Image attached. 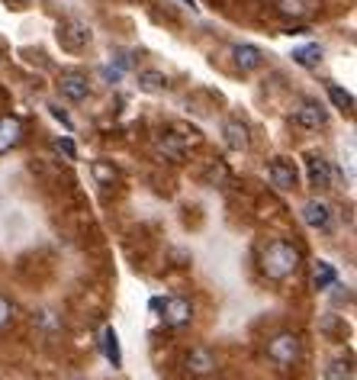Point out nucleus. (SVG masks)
Wrapping results in <instances>:
<instances>
[{"label":"nucleus","instance_id":"nucleus-5","mask_svg":"<svg viewBox=\"0 0 357 380\" xmlns=\"http://www.w3.org/2000/svg\"><path fill=\"white\" fill-rule=\"evenodd\" d=\"M55 87L64 100H71V104H81V100L91 97V81H87V74H81V71H62Z\"/></svg>","mask_w":357,"mask_h":380},{"label":"nucleus","instance_id":"nucleus-13","mask_svg":"<svg viewBox=\"0 0 357 380\" xmlns=\"http://www.w3.org/2000/svg\"><path fill=\"white\" fill-rule=\"evenodd\" d=\"M235 65L242 71H258L261 65H264V52L251 43H242V45H235Z\"/></svg>","mask_w":357,"mask_h":380},{"label":"nucleus","instance_id":"nucleus-14","mask_svg":"<svg viewBox=\"0 0 357 380\" xmlns=\"http://www.w3.org/2000/svg\"><path fill=\"white\" fill-rule=\"evenodd\" d=\"M315 0H277V13L287 16V20H306L312 16Z\"/></svg>","mask_w":357,"mask_h":380},{"label":"nucleus","instance_id":"nucleus-17","mask_svg":"<svg viewBox=\"0 0 357 380\" xmlns=\"http://www.w3.org/2000/svg\"><path fill=\"white\" fill-rule=\"evenodd\" d=\"M103 354L106 361H110L113 367H123V352H119V335L113 325H106L103 329Z\"/></svg>","mask_w":357,"mask_h":380},{"label":"nucleus","instance_id":"nucleus-3","mask_svg":"<svg viewBox=\"0 0 357 380\" xmlns=\"http://www.w3.org/2000/svg\"><path fill=\"white\" fill-rule=\"evenodd\" d=\"M300 354H302V345L293 332H280V335H273L267 342V358L277 367H293L300 361Z\"/></svg>","mask_w":357,"mask_h":380},{"label":"nucleus","instance_id":"nucleus-2","mask_svg":"<svg viewBox=\"0 0 357 380\" xmlns=\"http://www.w3.org/2000/svg\"><path fill=\"white\" fill-rule=\"evenodd\" d=\"M152 310H162V323L168 329H183L193 319V303L187 296H171V300H152Z\"/></svg>","mask_w":357,"mask_h":380},{"label":"nucleus","instance_id":"nucleus-12","mask_svg":"<svg viewBox=\"0 0 357 380\" xmlns=\"http://www.w3.org/2000/svg\"><path fill=\"white\" fill-rule=\"evenodd\" d=\"M187 371L196 374V377L212 374V371H216V354H212L210 348H193V352L187 354Z\"/></svg>","mask_w":357,"mask_h":380},{"label":"nucleus","instance_id":"nucleus-19","mask_svg":"<svg viewBox=\"0 0 357 380\" xmlns=\"http://www.w3.org/2000/svg\"><path fill=\"white\" fill-rule=\"evenodd\" d=\"M91 174H94V181H97L100 187H113V184L119 181V171L113 168V162H94Z\"/></svg>","mask_w":357,"mask_h":380},{"label":"nucleus","instance_id":"nucleus-22","mask_svg":"<svg viewBox=\"0 0 357 380\" xmlns=\"http://www.w3.org/2000/svg\"><path fill=\"white\" fill-rule=\"evenodd\" d=\"M55 148L62 152L64 158H68V162H74V158H77V148H74V142H71L68 135H58V139H55Z\"/></svg>","mask_w":357,"mask_h":380},{"label":"nucleus","instance_id":"nucleus-4","mask_svg":"<svg viewBox=\"0 0 357 380\" xmlns=\"http://www.w3.org/2000/svg\"><path fill=\"white\" fill-rule=\"evenodd\" d=\"M55 35H58V45H62V49H68V52L87 49V45H91V39H94L91 26H87V23H81V20L58 23V33Z\"/></svg>","mask_w":357,"mask_h":380},{"label":"nucleus","instance_id":"nucleus-23","mask_svg":"<svg viewBox=\"0 0 357 380\" xmlns=\"http://www.w3.org/2000/svg\"><path fill=\"white\" fill-rule=\"evenodd\" d=\"M10 323H13V303H10L7 296H0V329Z\"/></svg>","mask_w":357,"mask_h":380},{"label":"nucleus","instance_id":"nucleus-8","mask_svg":"<svg viewBox=\"0 0 357 380\" xmlns=\"http://www.w3.org/2000/svg\"><path fill=\"white\" fill-rule=\"evenodd\" d=\"M306 174H309V187L312 190H332V164L322 155H309L306 158Z\"/></svg>","mask_w":357,"mask_h":380},{"label":"nucleus","instance_id":"nucleus-1","mask_svg":"<svg viewBox=\"0 0 357 380\" xmlns=\"http://www.w3.org/2000/svg\"><path fill=\"white\" fill-rule=\"evenodd\" d=\"M300 264H302V252L287 239H273L261 252V274L271 277V281H287L290 274H296Z\"/></svg>","mask_w":357,"mask_h":380},{"label":"nucleus","instance_id":"nucleus-10","mask_svg":"<svg viewBox=\"0 0 357 380\" xmlns=\"http://www.w3.org/2000/svg\"><path fill=\"white\" fill-rule=\"evenodd\" d=\"M23 142V123L20 116H0V155H7L10 148Z\"/></svg>","mask_w":357,"mask_h":380},{"label":"nucleus","instance_id":"nucleus-26","mask_svg":"<svg viewBox=\"0 0 357 380\" xmlns=\"http://www.w3.org/2000/svg\"><path fill=\"white\" fill-rule=\"evenodd\" d=\"M183 4H187V7H196V4H193V0H183Z\"/></svg>","mask_w":357,"mask_h":380},{"label":"nucleus","instance_id":"nucleus-20","mask_svg":"<svg viewBox=\"0 0 357 380\" xmlns=\"http://www.w3.org/2000/svg\"><path fill=\"white\" fill-rule=\"evenodd\" d=\"M354 377V367H351V361L344 358H335L329 367H325V380H351Z\"/></svg>","mask_w":357,"mask_h":380},{"label":"nucleus","instance_id":"nucleus-11","mask_svg":"<svg viewBox=\"0 0 357 380\" xmlns=\"http://www.w3.org/2000/svg\"><path fill=\"white\" fill-rule=\"evenodd\" d=\"M222 135H225V145H229L232 152H245V148L251 145V133H248V126L242 120H229V123H225Z\"/></svg>","mask_w":357,"mask_h":380},{"label":"nucleus","instance_id":"nucleus-9","mask_svg":"<svg viewBox=\"0 0 357 380\" xmlns=\"http://www.w3.org/2000/svg\"><path fill=\"white\" fill-rule=\"evenodd\" d=\"M302 223L309 229H329L332 225V206L322 203V200H309L302 203Z\"/></svg>","mask_w":357,"mask_h":380},{"label":"nucleus","instance_id":"nucleus-21","mask_svg":"<svg viewBox=\"0 0 357 380\" xmlns=\"http://www.w3.org/2000/svg\"><path fill=\"white\" fill-rule=\"evenodd\" d=\"M329 97H332V104L338 106V110H344V113H351L354 110V97H351L344 87H338V84H329Z\"/></svg>","mask_w":357,"mask_h":380},{"label":"nucleus","instance_id":"nucleus-6","mask_svg":"<svg viewBox=\"0 0 357 380\" xmlns=\"http://www.w3.org/2000/svg\"><path fill=\"white\" fill-rule=\"evenodd\" d=\"M293 120L300 123L302 129H322L329 123V110H325L319 100H300L293 106Z\"/></svg>","mask_w":357,"mask_h":380},{"label":"nucleus","instance_id":"nucleus-15","mask_svg":"<svg viewBox=\"0 0 357 380\" xmlns=\"http://www.w3.org/2000/svg\"><path fill=\"white\" fill-rule=\"evenodd\" d=\"M335 281H338L335 264H329V261H315L312 264V287L315 290H329Z\"/></svg>","mask_w":357,"mask_h":380},{"label":"nucleus","instance_id":"nucleus-7","mask_svg":"<svg viewBox=\"0 0 357 380\" xmlns=\"http://www.w3.org/2000/svg\"><path fill=\"white\" fill-rule=\"evenodd\" d=\"M267 174H271V184H273V187L283 190V194L296 190V184H300V174H296V164L290 162V158H273L271 168H267Z\"/></svg>","mask_w":357,"mask_h":380},{"label":"nucleus","instance_id":"nucleus-16","mask_svg":"<svg viewBox=\"0 0 357 380\" xmlns=\"http://www.w3.org/2000/svg\"><path fill=\"white\" fill-rule=\"evenodd\" d=\"M139 87L145 94H158L168 87V74H164V71H154V68H145V71H139Z\"/></svg>","mask_w":357,"mask_h":380},{"label":"nucleus","instance_id":"nucleus-18","mask_svg":"<svg viewBox=\"0 0 357 380\" xmlns=\"http://www.w3.org/2000/svg\"><path fill=\"white\" fill-rule=\"evenodd\" d=\"M293 62L300 65V68H319V62H322V49L315 43L302 45V49H293Z\"/></svg>","mask_w":357,"mask_h":380},{"label":"nucleus","instance_id":"nucleus-25","mask_svg":"<svg viewBox=\"0 0 357 380\" xmlns=\"http://www.w3.org/2000/svg\"><path fill=\"white\" fill-rule=\"evenodd\" d=\"M7 4H10V7H16V10H20V7H29V0H7Z\"/></svg>","mask_w":357,"mask_h":380},{"label":"nucleus","instance_id":"nucleus-24","mask_svg":"<svg viewBox=\"0 0 357 380\" xmlns=\"http://www.w3.org/2000/svg\"><path fill=\"white\" fill-rule=\"evenodd\" d=\"M49 113H52V116H55L58 123H62L64 129H71V120H68V113H64V110H62V106H58V104H49Z\"/></svg>","mask_w":357,"mask_h":380}]
</instances>
